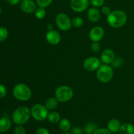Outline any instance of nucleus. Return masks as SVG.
<instances>
[{"label": "nucleus", "instance_id": "1", "mask_svg": "<svg viewBox=\"0 0 134 134\" xmlns=\"http://www.w3.org/2000/svg\"><path fill=\"white\" fill-rule=\"evenodd\" d=\"M128 20L126 13L122 10L111 11L107 16V22L111 27L120 28L126 24Z\"/></svg>", "mask_w": 134, "mask_h": 134}, {"label": "nucleus", "instance_id": "2", "mask_svg": "<svg viewBox=\"0 0 134 134\" xmlns=\"http://www.w3.org/2000/svg\"><path fill=\"white\" fill-rule=\"evenodd\" d=\"M13 94L16 99L21 102H27L32 96V92L30 88L24 83H19L15 85L13 88Z\"/></svg>", "mask_w": 134, "mask_h": 134}, {"label": "nucleus", "instance_id": "3", "mask_svg": "<svg viewBox=\"0 0 134 134\" xmlns=\"http://www.w3.org/2000/svg\"><path fill=\"white\" fill-rule=\"evenodd\" d=\"M31 116V109L26 106H21L13 112V120L17 125H23L30 120Z\"/></svg>", "mask_w": 134, "mask_h": 134}, {"label": "nucleus", "instance_id": "4", "mask_svg": "<svg viewBox=\"0 0 134 134\" xmlns=\"http://www.w3.org/2000/svg\"><path fill=\"white\" fill-rule=\"evenodd\" d=\"M114 76V71L112 67L108 64H104L99 67L96 70V77L98 81L103 83L109 82Z\"/></svg>", "mask_w": 134, "mask_h": 134}, {"label": "nucleus", "instance_id": "5", "mask_svg": "<svg viewBox=\"0 0 134 134\" xmlns=\"http://www.w3.org/2000/svg\"><path fill=\"white\" fill-rule=\"evenodd\" d=\"M74 96L73 89L67 85H62L56 88L55 91V98L59 102L65 103L70 101Z\"/></svg>", "mask_w": 134, "mask_h": 134}, {"label": "nucleus", "instance_id": "6", "mask_svg": "<svg viewBox=\"0 0 134 134\" xmlns=\"http://www.w3.org/2000/svg\"><path fill=\"white\" fill-rule=\"evenodd\" d=\"M31 116L35 120L43 121L47 118L48 115V109L45 105L37 103L32 106L31 109Z\"/></svg>", "mask_w": 134, "mask_h": 134}, {"label": "nucleus", "instance_id": "7", "mask_svg": "<svg viewBox=\"0 0 134 134\" xmlns=\"http://www.w3.org/2000/svg\"><path fill=\"white\" fill-rule=\"evenodd\" d=\"M55 22L57 27L63 31H67L72 27V22L69 16L65 13H59L55 19Z\"/></svg>", "mask_w": 134, "mask_h": 134}, {"label": "nucleus", "instance_id": "8", "mask_svg": "<svg viewBox=\"0 0 134 134\" xmlns=\"http://www.w3.org/2000/svg\"><path fill=\"white\" fill-rule=\"evenodd\" d=\"M89 3V0H71L70 7L73 11L82 13L88 9Z\"/></svg>", "mask_w": 134, "mask_h": 134}, {"label": "nucleus", "instance_id": "9", "mask_svg": "<svg viewBox=\"0 0 134 134\" xmlns=\"http://www.w3.org/2000/svg\"><path fill=\"white\" fill-rule=\"evenodd\" d=\"M100 65V60L94 56L87 58L83 62L84 68L88 71H96Z\"/></svg>", "mask_w": 134, "mask_h": 134}, {"label": "nucleus", "instance_id": "10", "mask_svg": "<svg viewBox=\"0 0 134 134\" xmlns=\"http://www.w3.org/2000/svg\"><path fill=\"white\" fill-rule=\"evenodd\" d=\"M104 30L101 26H94L90 30L89 38L92 42H99L104 36Z\"/></svg>", "mask_w": 134, "mask_h": 134}, {"label": "nucleus", "instance_id": "11", "mask_svg": "<svg viewBox=\"0 0 134 134\" xmlns=\"http://www.w3.org/2000/svg\"><path fill=\"white\" fill-rule=\"evenodd\" d=\"M46 39L49 44L52 45H57L61 41L62 37L60 33L56 30H48L46 34Z\"/></svg>", "mask_w": 134, "mask_h": 134}, {"label": "nucleus", "instance_id": "12", "mask_svg": "<svg viewBox=\"0 0 134 134\" xmlns=\"http://www.w3.org/2000/svg\"><path fill=\"white\" fill-rule=\"evenodd\" d=\"M20 7L21 10L27 14L35 13L37 9V4L33 0H22Z\"/></svg>", "mask_w": 134, "mask_h": 134}, {"label": "nucleus", "instance_id": "13", "mask_svg": "<svg viewBox=\"0 0 134 134\" xmlns=\"http://www.w3.org/2000/svg\"><path fill=\"white\" fill-rule=\"evenodd\" d=\"M115 59V52L112 49L106 48L101 54V60L105 64H112Z\"/></svg>", "mask_w": 134, "mask_h": 134}, {"label": "nucleus", "instance_id": "14", "mask_svg": "<svg viewBox=\"0 0 134 134\" xmlns=\"http://www.w3.org/2000/svg\"><path fill=\"white\" fill-rule=\"evenodd\" d=\"M88 18L92 22H98L101 17V14L99 10L96 7H92L88 9L87 13Z\"/></svg>", "mask_w": 134, "mask_h": 134}, {"label": "nucleus", "instance_id": "15", "mask_svg": "<svg viewBox=\"0 0 134 134\" xmlns=\"http://www.w3.org/2000/svg\"><path fill=\"white\" fill-rule=\"evenodd\" d=\"M120 126H121L120 122L118 119H111L107 123V129L111 133H116L119 131Z\"/></svg>", "mask_w": 134, "mask_h": 134}, {"label": "nucleus", "instance_id": "16", "mask_svg": "<svg viewBox=\"0 0 134 134\" xmlns=\"http://www.w3.org/2000/svg\"><path fill=\"white\" fill-rule=\"evenodd\" d=\"M11 127V122L7 117L0 119V133H4L9 130Z\"/></svg>", "mask_w": 134, "mask_h": 134}, {"label": "nucleus", "instance_id": "17", "mask_svg": "<svg viewBox=\"0 0 134 134\" xmlns=\"http://www.w3.org/2000/svg\"><path fill=\"white\" fill-rule=\"evenodd\" d=\"M119 133V134H134V126L130 123L121 124Z\"/></svg>", "mask_w": 134, "mask_h": 134}, {"label": "nucleus", "instance_id": "18", "mask_svg": "<svg viewBox=\"0 0 134 134\" xmlns=\"http://www.w3.org/2000/svg\"><path fill=\"white\" fill-rule=\"evenodd\" d=\"M58 101L57 100L56 98H48L47 100L45 101L44 105L48 109V110H54L58 107Z\"/></svg>", "mask_w": 134, "mask_h": 134}, {"label": "nucleus", "instance_id": "19", "mask_svg": "<svg viewBox=\"0 0 134 134\" xmlns=\"http://www.w3.org/2000/svg\"><path fill=\"white\" fill-rule=\"evenodd\" d=\"M47 119L48 121L52 124H56V123L59 122L61 119L60 118V115L59 113L57 111H51V112L48 113V116H47Z\"/></svg>", "mask_w": 134, "mask_h": 134}, {"label": "nucleus", "instance_id": "20", "mask_svg": "<svg viewBox=\"0 0 134 134\" xmlns=\"http://www.w3.org/2000/svg\"><path fill=\"white\" fill-rule=\"evenodd\" d=\"M59 128L62 132H68L71 129V122L68 119H60L59 122Z\"/></svg>", "mask_w": 134, "mask_h": 134}, {"label": "nucleus", "instance_id": "21", "mask_svg": "<svg viewBox=\"0 0 134 134\" xmlns=\"http://www.w3.org/2000/svg\"><path fill=\"white\" fill-rule=\"evenodd\" d=\"M46 14H47V11L44 8H37L35 11V16L37 19H43L46 16Z\"/></svg>", "mask_w": 134, "mask_h": 134}, {"label": "nucleus", "instance_id": "22", "mask_svg": "<svg viewBox=\"0 0 134 134\" xmlns=\"http://www.w3.org/2000/svg\"><path fill=\"white\" fill-rule=\"evenodd\" d=\"M98 129V126L96 124L92 122H90L86 124L85 126V132L86 133L93 134L96 130Z\"/></svg>", "mask_w": 134, "mask_h": 134}, {"label": "nucleus", "instance_id": "23", "mask_svg": "<svg viewBox=\"0 0 134 134\" xmlns=\"http://www.w3.org/2000/svg\"><path fill=\"white\" fill-rule=\"evenodd\" d=\"M72 22V26L76 27V28H79L81 27V26L83 25V20L81 17L80 16H75L71 20Z\"/></svg>", "mask_w": 134, "mask_h": 134}, {"label": "nucleus", "instance_id": "24", "mask_svg": "<svg viewBox=\"0 0 134 134\" xmlns=\"http://www.w3.org/2000/svg\"><path fill=\"white\" fill-rule=\"evenodd\" d=\"M8 30L5 27H0V42H3L7 39Z\"/></svg>", "mask_w": 134, "mask_h": 134}, {"label": "nucleus", "instance_id": "25", "mask_svg": "<svg viewBox=\"0 0 134 134\" xmlns=\"http://www.w3.org/2000/svg\"><path fill=\"white\" fill-rule=\"evenodd\" d=\"M52 1L53 0H36V3L39 6V7L45 9L52 3Z\"/></svg>", "mask_w": 134, "mask_h": 134}, {"label": "nucleus", "instance_id": "26", "mask_svg": "<svg viewBox=\"0 0 134 134\" xmlns=\"http://www.w3.org/2000/svg\"><path fill=\"white\" fill-rule=\"evenodd\" d=\"M90 3L95 7H99L104 5L105 0H90Z\"/></svg>", "mask_w": 134, "mask_h": 134}, {"label": "nucleus", "instance_id": "27", "mask_svg": "<svg viewBox=\"0 0 134 134\" xmlns=\"http://www.w3.org/2000/svg\"><path fill=\"white\" fill-rule=\"evenodd\" d=\"M101 49V46L99 42H92L91 44V50L94 52H98Z\"/></svg>", "mask_w": 134, "mask_h": 134}, {"label": "nucleus", "instance_id": "28", "mask_svg": "<svg viewBox=\"0 0 134 134\" xmlns=\"http://www.w3.org/2000/svg\"><path fill=\"white\" fill-rule=\"evenodd\" d=\"M14 134H26V131L22 125H18L14 128Z\"/></svg>", "mask_w": 134, "mask_h": 134}, {"label": "nucleus", "instance_id": "29", "mask_svg": "<svg viewBox=\"0 0 134 134\" xmlns=\"http://www.w3.org/2000/svg\"><path fill=\"white\" fill-rule=\"evenodd\" d=\"M123 62H124V60H123L122 58H119L115 59V60H114L113 62L112 63V64L113 65L114 68H120V67L122 65Z\"/></svg>", "mask_w": 134, "mask_h": 134}, {"label": "nucleus", "instance_id": "30", "mask_svg": "<svg viewBox=\"0 0 134 134\" xmlns=\"http://www.w3.org/2000/svg\"><path fill=\"white\" fill-rule=\"evenodd\" d=\"M93 134H111V132L106 128H98Z\"/></svg>", "mask_w": 134, "mask_h": 134}, {"label": "nucleus", "instance_id": "31", "mask_svg": "<svg viewBox=\"0 0 134 134\" xmlns=\"http://www.w3.org/2000/svg\"><path fill=\"white\" fill-rule=\"evenodd\" d=\"M71 133L72 134H83V130L79 126H74L71 129Z\"/></svg>", "mask_w": 134, "mask_h": 134}, {"label": "nucleus", "instance_id": "32", "mask_svg": "<svg viewBox=\"0 0 134 134\" xmlns=\"http://www.w3.org/2000/svg\"><path fill=\"white\" fill-rule=\"evenodd\" d=\"M7 93V91L5 86L2 84H0V98H3L6 96Z\"/></svg>", "mask_w": 134, "mask_h": 134}, {"label": "nucleus", "instance_id": "33", "mask_svg": "<svg viewBox=\"0 0 134 134\" xmlns=\"http://www.w3.org/2000/svg\"><path fill=\"white\" fill-rule=\"evenodd\" d=\"M35 134H51L48 129L45 128H39L37 130Z\"/></svg>", "mask_w": 134, "mask_h": 134}, {"label": "nucleus", "instance_id": "34", "mask_svg": "<svg viewBox=\"0 0 134 134\" xmlns=\"http://www.w3.org/2000/svg\"><path fill=\"white\" fill-rule=\"evenodd\" d=\"M102 12L103 14L107 16L111 12V8L108 6H102Z\"/></svg>", "mask_w": 134, "mask_h": 134}, {"label": "nucleus", "instance_id": "35", "mask_svg": "<svg viewBox=\"0 0 134 134\" xmlns=\"http://www.w3.org/2000/svg\"><path fill=\"white\" fill-rule=\"evenodd\" d=\"M7 3L11 5H16L20 3V0H5Z\"/></svg>", "mask_w": 134, "mask_h": 134}, {"label": "nucleus", "instance_id": "36", "mask_svg": "<svg viewBox=\"0 0 134 134\" xmlns=\"http://www.w3.org/2000/svg\"><path fill=\"white\" fill-rule=\"evenodd\" d=\"M47 29H48V30H53V26H52L51 24H48V26H47Z\"/></svg>", "mask_w": 134, "mask_h": 134}, {"label": "nucleus", "instance_id": "37", "mask_svg": "<svg viewBox=\"0 0 134 134\" xmlns=\"http://www.w3.org/2000/svg\"><path fill=\"white\" fill-rule=\"evenodd\" d=\"M62 134H72V133H68V132H64V133H63Z\"/></svg>", "mask_w": 134, "mask_h": 134}, {"label": "nucleus", "instance_id": "38", "mask_svg": "<svg viewBox=\"0 0 134 134\" xmlns=\"http://www.w3.org/2000/svg\"><path fill=\"white\" fill-rule=\"evenodd\" d=\"M1 7H0V15H1Z\"/></svg>", "mask_w": 134, "mask_h": 134}, {"label": "nucleus", "instance_id": "39", "mask_svg": "<svg viewBox=\"0 0 134 134\" xmlns=\"http://www.w3.org/2000/svg\"><path fill=\"white\" fill-rule=\"evenodd\" d=\"M0 118H1V113H0Z\"/></svg>", "mask_w": 134, "mask_h": 134}, {"label": "nucleus", "instance_id": "40", "mask_svg": "<svg viewBox=\"0 0 134 134\" xmlns=\"http://www.w3.org/2000/svg\"><path fill=\"white\" fill-rule=\"evenodd\" d=\"M86 134H91V133H86Z\"/></svg>", "mask_w": 134, "mask_h": 134}]
</instances>
